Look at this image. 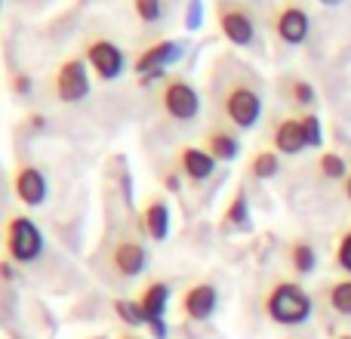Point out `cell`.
Masks as SVG:
<instances>
[{"label": "cell", "mask_w": 351, "mask_h": 339, "mask_svg": "<svg viewBox=\"0 0 351 339\" xmlns=\"http://www.w3.org/2000/svg\"><path fill=\"white\" fill-rule=\"evenodd\" d=\"M160 102H164L167 115H170L173 121H179V124H188V121H194V117L200 115V93L182 78L167 80Z\"/></svg>", "instance_id": "cell-5"}, {"label": "cell", "mask_w": 351, "mask_h": 339, "mask_svg": "<svg viewBox=\"0 0 351 339\" xmlns=\"http://www.w3.org/2000/svg\"><path fill=\"white\" fill-rule=\"evenodd\" d=\"M321 3H327V6H336V3H339V0H321Z\"/></svg>", "instance_id": "cell-33"}, {"label": "cell", "mask_w": 351, "mask_h": 339, "mask_svg": "<svg viewBox=\"0 0 351 339\" xmlns=\"http://www.w3.org/2000/svg\"><path fill=\"white\" fill-rule=\"evenodd\" d=\"M219 28H222L225 40L234 47H250L256 37V25L241 6H219Z\"/></svg>", "instance_id": "cell-9"}, {"label": "cell", "mask_w": 351, "mask_h": 339, "mask_svg": "<svg viewBox=\"0 0 351 339\" xmlns=\"http://www.w3.org/2000/svg\"><path fill=\"white\" fill-rule=\"evenodd\" d=\"M216 164H219V161L213 158L206 148L188 145V148H182V152H179V167H182V173H185L191 182H206L213 176V170H216Z\"/></svg>", "instance_id": "cell-15"}, {"label": "cell", "mask_w": 351, "mask_h": 339, "mask_svg": "<svg viewBox=\"0 0 351 339\" xmlns=\"http://www.w3.org/2000/svg\"><path fill=\"white\" fill-rule=\"evenodd\" d=\"M200 19H204V6H200V0H191V3H188V12H185V25L188 28H197Z\"/></svg>", "instance_id": "cell-28"}, {"label": "cell", "mask_w": 351, "mask_h": 339, "mask_svg": "<svg viewBox=\"0 0 351 339\" xmlns=\"http://www.w3.org/2000/svg\"><path fill=\"white\" fill-rule=\"evenodd\" d=\"M290 99L299 105V108H311V105H315V86H311L308 80H293Z\"/></svg>", "instance_id": "cell-26"}, {"label": "cell", "mask_w": 351, "mask_h": 339, "mask_svg": "<svg viewBox=\"0 0 351 339\" xmlns=\"http://www.w3.org/2000/svg\"><path fill=\"white\" fill-rule=\"evenodd\" d=\"M148 330H152L154 339H167V330H170V327H167V321H152V324H148Z\"/></svg>", "instance_id": "cell-29"}, {"label": "cell", "mask_w": 351, "mask_h": 339, "mask_svg": "<svg viewBox=\"0 0 351 339\" xmlns=\"http://www.w3.org/2000/svg\"><path fill=\"white\" fill-rule=\"evenodd\" d=\"M31 127H34V130H43V117H31Z\"/></svg>", "instance_id": "cell-32"}, {"label": "cell", "mask_w": 351, "mask_h": 339, "mask_svg": "<svg viewBox=\"0 0 351 339\" xmlns=\"http://www.w3.org/2000/svg\"><path fill=\"white\" fill-rule=\"evenodd\" d=\"M139 229H142V235H148L152 241H164V237L170 235V207H167L164 198H152L142 207Z\"/></svg>", "instance_id": "cell-13"}, {"label": "cell", "mask_w": 351, "mask_h": 339, "mask_svg": "<svg viewBox=\"0 0 351 339\" xmlns=\"http://www.w3.org/2000/svg\"><path fill=\"white\" fill-rule=\"evenodd\" d=\"M84 59H86V65L93 68V74H96L99 80H105V84L117 80L127 71V56H123V49L117 47L114 40H108V37H96V40L86 43Z\"/></svg>", "instance_id": "cell-3"}, {"label": "cell", "mask_w": 351, "mask_h": 339, "mask_svg": "<svg viewBox=\"0 0 351 339\" xmlns=\"http://www.w3.org/2000/svg\"><path fill=\"white\" fill-rule=\"evenodd\" d=\"M111 268L121 278H139L148 268V250L139 241H121L111 250Z\"/></svg>", "instance_id": "cell-11"}, {"label": "cell", "mask_w": 351, "mask_h": 339, "mask_svg": "<svg viewBox=\"0 0 351 339\" xmlns=\"http://www.w3.org/2000/svg\"><path fill=\"white\" fill-rule=\"evenodd\" d=\"M133 10L145 25H154L164 16V0H133Z\"/></svg>", "instance_id": "cell-24"}, {"label": "cell", "mask_w": 351, "mask_h": 339, "mask_svg": "<svg viewBox=\"0 0 351 339\" xmlns=\"http://www.w3.org/2000/svg\"><path fill=\"white\" fill-rule=\"evenodd\" d=\"M336 266L351 278V229L339 237V244H336Z\"/></svg>", "instance_id": "cell-27"}, {"label": "cell", "mask_w": 351, "mask_h": 339, "mask_svg": "<svg viewBox=\"0 0 351 339\" xmlns=\"http://www.w3.org/2000/svg\"><path fill=\"white\" fill-rule=\"evenodd\" d=\"M317 170L324 179H346V158H339L336 152H324L317 161Z\"/></svg>", "instance_id": "cell-23"}, {"label": "cell", "mask_w": 351, "mask_h": 339, "mask_svg": "<svg viewBox=\"0 0 351 339\" xmlns=\"http://www.w3.org/2000/svg\"><path fill=\"white\" fill-rule=\"evenodd\" d=\"M225 225L228 229H237V231H247L250 229V204H247V194H234V200L228 204L225 210Z\"/></svg>", "instance_id": "cell-19"}, {"label": "cell", "mask_w": 351, "mask_h": 339, "mask_svg": "<svg viewBox=\"0 0 351 339\" xmlns=\"http://www.w3.org/2000/svg\"><path fill=\"white\" fill-rule=\"evenodd\" d=\"M274 31H278V37L287 43V47H302V43L308 40V31H311V19H308V12H305V6L287 3L284 10L278 12Z\"/></svg>", "instance_id": "cell-8"}, {"label": "cell", "mask_w": 351, "mask_h": 339, "mask_svg": "<svg viewBox=\"0 0 351 339\" xmlns=\"http://www.w3.org/2000/svg\"><path fill=\"white\" fill-rule=\"evenodd\" d=\"M219 309V290L213 284H194L182 293V312L191 321H210Z\"/></svg>", "instance_id": "cell-10"}, {"label": "cell", "mask_w": 351, "mask_h": 339, "mask_svg": "<svg viewBox=\"0 0 351 339\" xmlns=\"http://www.w3.org/2000/svg\"><path fill=\"white\" fill-rule=\"evenodd\" d=\"M206 152L216 161H234L241 154V142H237L234 133H225V130H210L206 133Z\"/></svg>", "instance_id": "cell-17"}, {"label": "cell", "mask_w": 351, "mask_h": 339, "mask_svg": "<svg viewBox=\"0 0 351 339\" xmlns=\"http://www.w3.org/2000/svg\"><path fill=\"white\" fill-rule=\"evenodd\" d=\"M305 148H308V139L302 130V117H287L274 127V152L278 154H299Z\"/></svg>", "instance_id": "cell-14"}, {"label": "cell", "mask_w": 351, "mask_h": 339, "mask_svg": "<svg viewBox=\"0 0 351 339\" xmlns=\"http://www.w3.org/2000/svg\"><path fill=\"white\" fill-rule=\"evenodd\" d=\"M139 303H142V312H145V324L164 321L167 305H170V287H167L164 281H152V284L139 293Z\"/></svg>", "instance_id": "cell-16"}, {"label": "cell", "mask_w": 351, "mask_h": 339, "mask_svg": "<svg viewBox=\"0 0 351 339\" xmlns=\"http://www.w3.org/2000/svg\"><path fill=\"white\" fill-rule=\"evenodd\" d=\"M302 130H305V139H308V148H321L324 142V127H321V117L317 115H302Z\"/></svg>", "instance_id": "cell-25"}, {"label": "cell", "mask_w": 351, "mask_h": 339, "mask_svg": "<svg viewBox=\"0 0 351 339\" xmlns=\"http://www.w3.org/2000/svg\"><path fill=\"white\" fill-rule=\"evenodd\" d=\"M164 185L170 188V191H179V176H176V173H167V176H164Z\"/></svg>", "instance_id": "cell-30"}, {"label": "cell", "mask_w": 351, "mask_h": 339, "mask_svg": "<svg viewBox=\"0 0 351 339\" xmlns=\"http://www.w3.org/2000/svg\"><path fill=\"white\" fill-rule=\"evenodd\" d=\"M111 309H114V315L121 318L127 327H142V324H145V312H142L139 299H114Z\"/></svg>", "instance_id": "cell-21"}, {"label": "cell", "mask_w": 351, "mask_h": 339, "mask_svg": "<svg viewBox=\"0 0 351 339\" xmlns=\"http://www.w3.org/2000/svg\"><path fill=\"white\" fill-rule=\"evenodd\" d=\"M90 93V71H86V59H68L62 62L59 74H56V96L59 102H80Z\"/></svg>", "instance_id": "cell-7"}, {"label": "cell", "mask_w": 351, "mask_h": 339, "mask_svg": "<svg viewBox=\"0 0 351 339\" xmlns=\"http://www.w3.org/2000/svg\"><path fill=\"white\" fill-rule=\"evenodd\" d=\"M262 309H265L268 321L280 324V327H299V324H305L311 318L315 303H311L308 290L302 284H296V281H278L265 293Z\"/></svg>", "instance_id": "cell-1"}, {"label": "cell", "mask_w": 351, "mask_h": 339, "mask_svg": "<svg viewBox=\"0 0 351 339\" xmlns=\"http://www.w3.org/2000/svg\"><path fill=\"white\" fill-rule=\"evenodd\" d=\"M12 185H16V194L25 207H40L49 194L47 176H43L37 167H22L16 173V179H12Z\"/></svg>", "instance_id": "cell-12"}, {"label": "cell", "mask_w": 351, "mask_h": 339, "mask_svg": "<svg viewBox=\"0 0 351 339\" xmlns=\"http://www.w3.org/2000/svg\"><path fill=\"white\" fill-rule=\"evenodd\" d=\"M225 115L237 130H253L262 117V99L253 86H234L225 96Z\"/></svg>", "instance_id": "cell-6"}, {"label": "cell", "mask_w": 351, "mask_h": 339, "mask_svg": "<svg viewBox=\"0 0 351 339\" xmlns=\"http://www.w3.org/2000/svg\"><path fill=\"white\" fill-rule=\"evenodd\" d=\"M327 299H330V309H333L336 315H342V318H351V278H342V281H336V284L330 287Z\"/></svg>", "instance_id": "cell-20"}, {"label": "cell", "mask_w": 351, "mask_h": 339, "mask_svg": "<svg viewBox=\"0 0 351 339\" xmlns=\"http://www.w3.org/2000/svg\"><path fill=\"white\" fill-rule=\"evenodd\" d=\"M290 266L296 274H311L317 268V253L308 241H293L290 244Z\"/></svg>", "instance_id": "cell-18"}, {"label": "cell", "mask_w": 351, "mask_h": 339, "mask_svg": "<svg viewBox=\"0 0 351 339\" xmlns=\"http://www.w3.org/2000/svg\"><path fill=\"white\" fill-rule=\"evenodd\" d=\"M342 191H346V198L351 200V173L346 176V185H342Z\"/></svg>", "instance_id": "cell-31"}, {"label": "cell", "mask_w": 351, "mask_h": 339, "mask_svg": "<svg viewBox=\"0 0 351 339\" xmlns=\"http://www.w3.org/2000/svg\"><path fill=\"white\" fill-rule=\"evenodd\" d=\"M121 339H142V336H121Z\"/></svg>", "instance_id": "cell-34"}, {"label": "cell", "mask_w": 351, "mask_h": 339, "mask_svg": "<svg viewBox=\"0 0 351 339\" xmlns=\"http://www.w3.org/2000/svg\"><path fill=\"white\" fill-rule=\"evenodd\" d=\"M336 339H351V334H346V336H336Z\"/></svg>", "instance_id": "cell-35"}, {"label": "cell", "mask_w": 351, "mask_h": 339, "mask_svg": "<svg viewBox=\"0 0 351 339\" xmlns=\"http://www.w3.org/2000/svg\"><path fill=\"white\" fill-rule=\"evenodd\" d=\"M90 339H108V336H90Z\"/></svg>", "instance_id": "cell-36"}, {"label": "cell", "mask_w": 351, "mask_h": 339, "mask_svg": "<svg viewBox=\"0 0 351 339\" xmlns=\"http://www.w3.org/2000/svg\"><path fill=\"white\" fill-rule=\"evenodd\" d=\"M179 56H182V43H179V40H158V43H152V47H145V49L139 53V59H136L139 84L148 86L152 80L164 78L167 65L179 62Z\"/></svg>", "instance_id": "cell-4"}, {"label": "cell", "mask_w": 351, "mask_h": 339, "mask_svg": "<svg viewBox=\"0 0 351 339\" xmlns=\"http://www.w3.org/2000/svg\"><path fill=\"white\" fill-rule=\"evenodd\" d=\"M278 170H280L278 152H259L250 161V176H253V179H271Z\"/></svg>", "instance_id": "cell-22"}, {"label": "cell", "mask_w": 351, "mask_h": 339, "mask_svg": "<svg viewBox=\"0 0 351 339\" xmlns=\"http://www.w3.org/2000/svg\"><path fill=\"white\" fill-rule=\"evenodd\" d=\"M43 253V231L37 229L34 219L12 216L6 222V256L19 266H31Z\"/></svg>", "instance_id": "cell-2"}]
</instances>
